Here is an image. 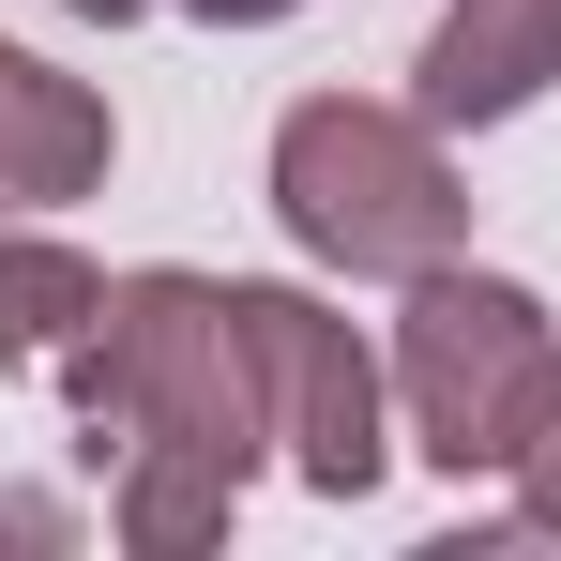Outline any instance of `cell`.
Segmentation results:
<instances>
[{
  "mask_svg": "<svg viewBox=\"0 0 561 561\" xmlns=\"http://www.w3.org/2000/svg\"><path fill=\"white\" fill-rule=\"evenodd\" d=\"M61 15H92V31H122V15H152V0H61Z\"/></svg>",
  "mask_w": 561,
  "mask_h": 561,
  "instance_id": "obj_10",
  "label": "cell"
},
{
  "mask_svg": "<svg viewBox=\"0 0 561 561\" xmlns=\"http://www.w3.org/2000/svg\"><path fill=\"white\" fill-rule=\"evenodd\" d=\"M243 334H259V394H274V456L319 501H365L394 470V365L319 288H274V274H243Z\"/></svg>",
  "mask_w": 561,
  "mask_h": 561,
  "instance_id": "obj_4",
  "label": "cell"
},
{
  "mask_svg": "<svg viewBox=\"0 0 561 561\" xmlns=\"http://www.w3.org/2000/svg\"><path fill=\"white\" fill-rule=\"evenodd\" d=\"M516 531H561V410H547V440L516 456Z\"/></svg>",
  "mask_w": 561,
  "mask_h": 561,
  "instance_id": "obj_8",
  "label": "cell"
},
{
  "mask_svg": "<svg viewBox=\"0 0 561 561\" xmlns=\"http://www.w3.org/2000/svg\"><path fill=\"white\" fill-rule=\"evenodd\" d=\"M106 152H122V122H106L92 77L0 46V213H61V197H92Z\"/></svg>",
  "mask_w": 561,
  "mask_h": 561,
  "instance_id": "obj_6",
  "label": "cell"
},
{
  "mask_svg": "<svg viewBox=\"0 0 561 561\" xmlns=\"http://www.w3.org/2000/svg\"><path fill=\"white\" fill-rule=\"evenodd\" d=\"M168 15H213V31H274V15H304V0H168Z\"/></svg>",
  "mask_w": 561,
  "mask_h": 561,
  "instance_id": "obj_9",
  "label": "cell"
},
{
  "mask_svg": "<svg viewBox=\"0 0 561 561\" xmlns=\"http://www.w3.org/2000/svg\"><path fill=\"white\" fill-rule=\"evenodd\" d=\"M425 122L470 137V122H516V106L561 92V0H440V31H425Z\"/></svg>",
  "mask_w": 561,
  "mask_h": 561,
  "instance_id": "obj_5",
  "label": "cell"
},
{
  "mask_svg": "<svg viewBox=\"0 0 561 561\" xmlns=\"http://www.w3.org/2000/svg\"><path fill=\"white\" fill-rule=\"evenodd\" d=\"M92 304H106V274L61 228H0V365H61L92 334Z\"/></svg>",
  "mask_w": 561,
  "mask_h": 561,
  "instance_id": "obj_7",
  "label": "cell"
},
{
  "mask_svg": "<svg viewBox=\"0 0 561 561\" xmlns=\"http://www.w3.org/2000/svg\"><path fill=\"white\" fill-rule=\"evenodd\" d=\"M561 410V319L547 288L516 274H410V319H394V425H410V456L456 470V485H516V456L547 440Z\"/></svg>",
  "mask_w": 561,
  "mask_h": 561,
  "instance_id": "obj_3",
  "label": "cell"
},
{
  "mask_svg": "<svg viewBox=\"0 0 561 561\" xmlns=\"http://www.w3.org/2000/svg\"><path fill=\"white\" fill-rule=\"evenodd\" d=\"M274 228L350 288H410L470 243V183L440 152L425 106H379V92H304L274 122Z\"/></svg>",
  "mask_w": 561,
  "mask_h": 561,
  "instance_id": "obj_2",
  "label": "cell"
},
{
  "mask_svg": "<svg viewBox=\"0 0 561 561\" xmlns=\"http://www.w3.org/2000/svg\"><path fill=\"white\" fill-rule=\"evenodd\" d=\"M61 394L92 410V456L122 440V485H106V531L137 561H197L243 485L274 456V394H259V334H243V274H106L92 334L61 350Z\"/></svg>",
  "mask_w": 561,
  "mask_h": 561,
  "instance_id": "obj_1",
  "label": "cell"
}]
</instances>
